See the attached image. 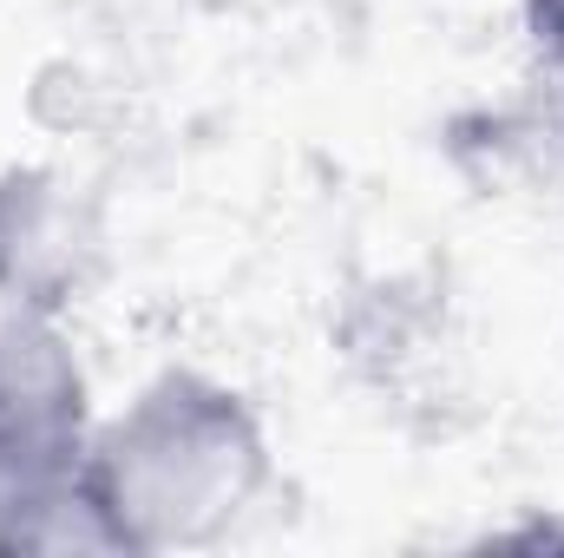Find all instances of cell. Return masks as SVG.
I'll return each instance as SVG.
<instances>
[{
  "label": "cell",
  "mask_w": 564,
  "mask_h": 558,
  "mask_svg": "<svg viewBox=\"0 0 564 558\" xmlns=\"http://www.w3.org/2000/svg\"><path fill=\"white\" fill-rule=\"evenodd\" d=\"M79 480L119 552H191L257 513L276 453L243 388L210 368H158L99 415Z\"/></svg>",
  "instance_id": "1"
},
{
  "label": "cell",
  "mask_w": 564,
  "mask_h": 558,
  "mask_svg": "<svg viewBox=\"0 0 564 558\" xmlns=\"http://www.w3.org/2000/svg\"><path fill=\"white\" fill-rule=\"evenodd\" d=\"M93 427V382L66 322L0 309V539L79 486Z\"/></svg>",
  "instance_id": "2"
},
{
  "label": "cell",
  "mask_w": 564,
  "mask_h": 558,
  "mask_svg": "<svg viewBox=\"0 0 564 558\" xmlns=\"http://www.w3.org/2000/svg\"><path fill=\"white\" fill-rule=\"evenodd\" d=\"M99 270V217L86 191L53 164L0 171V309L59 315Z\"/></svg>",
  "instance_id": "3"
},
{
  "label": "cell",
  "mask_w": 564,
  "mask_h": 558,
  "mask_svg": "<svg viewBox=\"0 0 564 558\" xmlns=\"http://www.w3.org/2000/svg\"><path fill=\"white\" fill-rule=\"evenodd\" d=\"M519 26L532 40V53L545 60V73H564V0H512Z\"/></svg>",
  "instance_id": "4"
},
{
  "label": "cell",
  "mask_w": 564,
  "mask_h": 558,
  "mask_svg": "<svg viewBox=\"0 0 564 558\" xmlns=\"http://www.w3.org/2000/svg\"><path fill=\"white\" fill-rule=\"evenodd\" d=\"M552 79H558V112H564V73H552Z\"/></svg>",
  "instance_id": "5"
}]
</instances>
